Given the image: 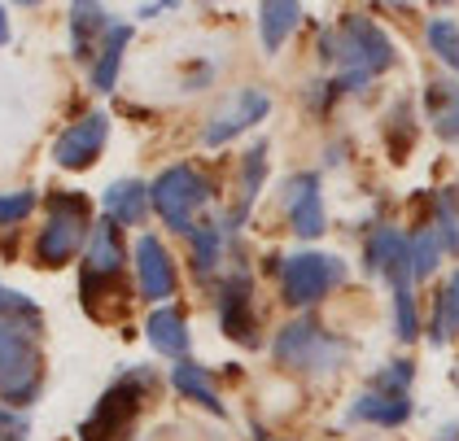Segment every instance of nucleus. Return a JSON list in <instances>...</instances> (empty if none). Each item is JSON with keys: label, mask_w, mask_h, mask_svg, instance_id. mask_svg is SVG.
<instances>
[{"label": "nucleus", "mask_w": 459, "mask_h": 441, "mask_svg": "<svg viewBox=\"0 0 459 441\" xmlns=\"http://www.w3.org/2000/svg\"><path fill=\"white\" fill-rule=\"evenodd\" d=\"M377 4H385V9H411V4H420V0H377Z\"/></svg>", "instance_id": "37"}, {"label": "nucleus", "mask_w": 459, "mask_h": 441, "mask_svg": "<svg viewBox=\"0 0 459 441\" xmlns=\"http://www.w3.org/2000/svg\"><path fill=\"white\" fill-rule=\"evenodd\" d=\"M381 136H385L394 158L411 153V144H416V105H411V97H394L385 123H381Z\"/></svg>", "instance_id": "26"}, {"label": "nucleus", "mask_w": 459, "mask_h": 441, "mask_svg": "<svg viewBox=\"0 0 459 441\" xmlns=\"http://www.w3.org/2000/svg\"><path fill=\"white\" fill-rule=\"evenodd\" d=\"M153 385H158L153 368H132V372L118 376L106 393H101V402H97V411H92V419L79 428L83 441H114V433L123 437V433L136 424V415H141L144 398H149Z\"/></svg>", "instance_id": "7"}, {"label": "nucleus", "mask_w": 459, "mask_h": 441, "mask_svg": "<svg viewBox=\"0 0 459 441\" xmlns=\"http://www.w3.org/2000/svg\"><path fill=\"white\" fill-rule=\"evenodd\" d=\"M109 27H114V18H109V9L101 0H71V53H74V62H88V66H92V57H97V48H101V39H106Z\"/></svg>", "instance_id": "16"}, {"label": "nucleus", "mask_w": 459, "mask_h": 441, "mask_svg": "<svg viewBox=\"0 0 459 441\" xmlns=\"http://www.w3.org/2000/svg\"><path fill=\"white\" fill-rule=\"evenodd\" d=\"M411 376H416V368H411L407 359H394L385 372H377L372 389H385V393H407V389H411Z\"/></svg>", "instance_id": "33"}, {"label": "nucleus", "mask_w": 459, "mask_h": 441, "mask_svg": "<svg viewBox=\"0 0 459 441\" xmlns=\"http://www.w3.org/2000/svg\"><path fill=\"white\" fill-rule=\"evenodd\" d=\"M101 205H106V219L118 223V228H141L149 219V205H153V193L144 179H114L106 193H101Z\"/></svg>", "instance_id": "18"}, {"label": "nucleus", "mask_w": 459, "mask_h": 441, "mask_svg": "<svg viewBox=\"0 0 459 441\" xmlns=\"http://www.w3.org/2000/svg\"><path fill=\"white\" fill-rule=\"evenodd\" d=\"M337 70H363L372 79H381L398 66V39L385 31V22H377L363 9H346L337 22Z\"/></svg>", "instance_id": "3"}, {"label": "nucleus", "mask_w": 459, "mask_h": 441, "mask_svg": "<svg viewBox=\"0 0 459 441\" xmlns=\"http://www.w3.org/2000/svg\"><path fill=\"white\" fill-rule=\"evenodd\" d=\"M389 298H394V337L411 341L420 337V306H416V280H398L389 284Z\"/></svg>", "instance_id": "29"}, {"label": "nucleus", "mask_w": 459, "mask_h": 441, "mask_svg": "<svg viewBox=\"0 0 459 441\" xmlns=\"http://www.w3.org/2000/svg\"><path fill=\"white\" fill-rule=\"evenodd\" d=\"M0 319H4V324H18V328H27V333H39V328H44V310H39L27 293L4 289V284H0Z\"/></svg>", "instance_id": "31"}, {"label": "nucleus", "mask_w": 459, "mask_h": 441, "mask_svg": "<svg viewBox=\"0 0 459 441\" xmlns=\"http://www.w3.org/2000/svg\"><path fill=\"white\" fill-rule=\"evenodd\" d=\"M9 35H13V22H9V9L0 4V48L9 44Z\"/></svg>", "instance_id": "36"}, {"label": "nucleus", "mask_w": 459, "mask_h": 441, "mask_svg": "<svg viewBox=\"0 0 459 441\" xmlns=\"http://www.w3.org/2000/svg\"><path fill=\"white\" fill-rule=\"evenodd\" d=\"M27 437V419L18 411H9V402H0V441H22Z\"/></svg>", "instance_id": "34"}, {"label": "nucleus", "mask_w": 459, "mask_h": 441, "mask_svg": "<svg viewBox=\"0 0 459 441\" xmlns=\"http://www.w3.org/2000/svg\"><path fill=\"white\" fill-rule=\"evenodd\" d=\"M433 228H437V237L446 245V254L459 258V197H455V188H442V193L433 197Z\"/></svg>", "instance_id": "30"}, {"label": "nucleus", "mask_w": 459, "mask_h": 441, "mask_svg": "<svg viewBox=\"0 0 459 441\" xmlns=\"http://www.w3.org/2000/svg\"><path fill=\"white\" fill-rule=\"evenodd\" d=\"M424 48L442 70L459 74V18H451V9L424 18Z\"/></svg>", "instance_id": "23"}, {"label": "nucleus", "mask_w": 459, "mask_h": 441, "mask_svg": "<svg viewBox=\"0 0 459 441\" xmlns=\"http://www.w3.org/2000/svg\"><path fill=\"white\" fill-rule=\"evenodd\" d=\"M13 4H39V0H13Z\"/></svg>", "instance_id": "39"}, {"label": "nucleus", "mask_w": 459, "mask_h": 441, "mask_svg": "<svg viewBox=\"0 0 459 441\" xmlns=\"http://www.w3.org/2000/svg\"><path fill=\"white\" fill-rule=\"evenodd\" d=\"M144 341H149L158 354H167V359H188L193 337H188L184 310H176V306H158V310L144 319Z\"/></svg>", "instance_id": "20"}, {"label": "nucleus", "mask_w": 459, "mask_h": 441, "mask_svg": "<svg viewBox=\"0 0 459 441\" xmlns=\"http://www.w3.org/2000/svg\"><path fill=\"white\" fill-rule=\"evenodd\" d=\"M171 385H176L184 398H193L197 407L214 411V415H223V398H219V389H214V376L202 368V363H193V359H179L176 372H171Z\"/></svg>", "instance_id": "24"}, {"label": "nucleus", "mask_w": 459, "mask_h": 441, "mask_svg": "<svg viewBox=\"0 0 459 441\" xmlns=\"http://www.w3.org/2000/svg\"><path fill=\"white\" fill-rule=\"evenodd\" d=\"M351 419H363V424H377V428H398L411 419V402L407 393H385V389H368L363 398L351 402Z\"/></svg>", "instance_id": "21"}, {"label": "nucleus", "mask_w": 459, "mask_h": 441, "mask_svg": "<svg viewBox=\"0 0 459 441\" xmlns=\"http://www.w3.org/2000/svg\"><path fill=\"white\" fill-rule=\"evenodd\" d=\"M272 114V97L263 92V88H237V92H228L223 101L211 109V118H206V127H202V144L206 149H223V144H232L237 136H246L254 132L263 118Z\"/></svg>", "instance_id": "9"}, {"label": "nucleus", "mask_w": 459, "mask_h": 441, "mask_svg": "<svg viewBox=\"0 0 459 441\" xmlns=\"http://www.w3.org/2000/svg\"><path fill=\"white\" fill-rule=\"evenodd\" d=\"M272 149H267V140H258V144H249L246 149V158H241V205L232 210V219L223 223L228 232H237L241 228V219L249 214V205L258 202V193H263V184H267V158Z\"/></svg>", "instance_id": "22"}, {"label": "nucleus", "mask_w": 459, "mask_h": 441, "mask_svg": "<svg viewBox=\"0 0 459 441\" xmlns=\"http://www.w3.org/2000/svg\"><path fill=\"white\" fill-rule=\"evenodd\" d=\"M36 210V193L18 188V193H0V228H18L27 214Z\"/></svg>", "instance_id": "32"}, {"label": "nucleus", "mask_w": 459, "mask_h": 441, "mask_svg": "<svg viewBox=\"0 0 459 441\" xmlns=\"http://www.w3.org/2000/svg\"><path fill=\"white\" fill-rule=\"evenodd\" d=\"M433 4H437V9H451V4H455V0H433Z\"/></svg>", "instance_id": "38"}, {"label": "nucleus", "mask_w": 459, "mask_h": 441, "mask_svg": "<svg viewBox=\"0 0 459 441\" xmlns=\"http://www.w3.org/2000/svg\"><path fill=\"white\" fill-rule=\"evenodd\" d=\"M123 258H127V249H123V228L118 223H92V232H88V245H83V263H79V298L83 306L92 310L101 293H114V284H118V275H123Z\"/></svg>", "instance_id": "8"}, {"label": "nucleus", "mask_w": 459, "mask_h": 441, "mask_svg": "<svg viewBox=\"0 0 459 441\" xmlns=\"http://www.w3.org/2000/svg\"><path fill=\"white\" fill-rule=\"evenodd\" d=\"M281 205H284V219H289V232L298 240H319L328 232V214H324V193H319L316 170L289 175L281 188Z\"/></svg>", "instance_id": "10"}, {"label": "nucleus", "mask_w": 459, "mask_h": 441, "mask_svg": "<svg viewBox=\"0 0 459 441\" xmlns=\"http://www.w3.org/2000/svg\"><path fill=\"white\" fill-rule=\"evenodd\" d=\"M363 267L372 275H381L385 284H398V280H416L411 275V263H407V232L394 228V223H381L368 245H363Z\"/></svg>", "instance_id": "14"}, {"label": "nucleus", "mask_w": 459, "mask_h": 441, "mask_svg": "<svg viewBox=\"0 0 459 441\" xmlns=\"http://www.w3.org/2000/svg\"><path fill=\"white\" fill-rule=\"evenodd\" d=\"M167 9H176V0H153V4H141V18H162Z\"/></svg>", "instance_id": "35"}, {"label": "nucleus", "mask_w": 459, "mask_h": 441, "mask_svg": "<svg viewBox=\"0 0 459 441\" xmlns=\"http://www.w3.org/2000/svg\"><path fill=\"white\" fill-rule=\"evenodd\" d=\"M223 237H228V228H219V223H197L188 240H193V272L197 280H211L219 272V258H223Z\"/></svg>", "instance_id": "28"}, {"label": "nucleus", "mask_w": 459, "mask_h": 441, "mask_svg": "<svg viewBox=\"0 0 459 441\" xmlns=\"http://www.w3.org/2000/svg\"><path fill=\"white\" fill-rule=\"evenodd\" d=\"M455 333H459V267L446 275V284L437 289L433 319H429V341H433V345H446Z\"/></svg>", "instance_id": "25"}, {"label": "nucleus", "mask_w": 459, "mask_h": 441, "mask_svg": "<svg viewBox=\"0 0 459 441\" xmlns=\"http://www.w3.org/2000/svg\"><path fill=\"white\" fill-rule=\"evenodd\" d=\"M272 354L276 363L293 368V372H307V376H333L346 359H351V341L328 333L319 319L302 315L293 324H284L276 341H272Z\"/></svg>", "instance_id": "1"}, {"label": "nucleus", "mask_w": 459, "mask_h": 441, "mask_svg": "<svg viewBox=\"0 0 459 441\" xmlns=\"http://www.w3.org/2000/svg\"><path fill=\"white\" fill-rule=\"evenodd\" d=\"M281 298L293 310H311L316 302H324L333 289L346 284V258L342 254H324V249H298L281 258Z\"/></svg>", "instance_id": "5"}, {"label": "nucleus", "mask_w": 459, "mask_h": 441, "mask_svg": "<svg viewBox=\"0 0 459 441\" xmlns=\"http://www.w3.org/2000/svg\"><path fill=\"white\" fill-rule=\"evenodd\" d=\"M442 258H446V245H442V237H437V228H433V223H429V228H416V232L407 237V263H411L416 284L429 280V275H437Z\"/></svg>", "instance_id": "27"}, {"label": "nucleus", "mask_w": 459, "mask_h": 441, "mask_svg": "<svg viewBox=\"0 0 459 441\" xmlns=\"http://www.w3.org/2000/svg\"><path fill=\"white\" fill-rule=\"evenodd\" d=\"M149 193H153V210H158V219L179 232V237H188L193 228H197V214L211 205L214 197V184L211 175L202 167H193V162H176V167H167L153 184H149Z\"/></svg>", "instance_id": "4"}, {"label": "nucleus", "mask_w": 459, "mask_h": 441, "mask_svg": "<svg viewBox=\"0 0 459 441\" xmlns=\"http://www.w3.org/2000/svg\"><path fill=\"white\" fill-rule=\"evenodd\" d=\"M214 310H219V328L223 337H232L237 345L254 350L258 345V310H254V280L246 272L228 275L219 284V298H214Z\"/></svg>", "instance_id": "12"}, {"label": "nucleus", "mask_w": 459, "mask_h": 441, "mask_svg": "<svg viewBox=\"0 0 459 441\" xmlns=\"http://www.w3.org/2000/svg\"><path fill=\"white\" fill-rule=\"evenodd\" d=\"M455 197H459V188H455Z\"/></svg>", "instance_id": "40"}, {"label": "nucleus", "mask_w": 459, "mask_h": 441, "mask_svg": "<svg viewBox=\"0 0 459 441\" xmlns=\"http://www.w3.org/2000/svg\"><path fill=\"white\" fill-rule=\"evenodd\" d=\"M88 214H92V202L83 193H48L44 197V228L36 237L39 267H66L88 245V232H92Z\"/></svg>", "instance_id": "2"}, {"label": "nucleus", "mask_w": 459, "mask_h": 441, "mask_svg": "<svg viewBox=\"0 0 459 441\" xmlns=\"http://www.w3.org/2000/svg\"><path fill=\"white\" fill-rule=\"evenodd\" d=\"M254 22H258V44H263V53L276 57L284 44L298 35V27H302V0H258Z\"/></svg>", "instance_id": "17"}, {"label": "nucleus", "mask_w": 459, "mask_h": 441, "mask_svg": "<svg viewBox=\"0 0 459 441\" xmlns=\"http://www.w3.org/2000/svg\"><path fill=\"white\" fill-rule=\"evenodd\" d=\"M106 140H109V114L92 109V114L74 118L71 127L53 140V162H57L62 170L97 167V162H101V153H106Z\"/></svg>", "instance_id": "11"}, {"label": "nucleus", "mask_w": 459, "mask_h": 441, "mask_svg": "<svg viewBox=\"0 0 459 441\" xmlns=\"http://www.w3.org/2000/svg\"><path fill=\"white\" fill-rule=\"evenodd\" d=\"M132 263H136V284H141L144 302H171V298H176V284H179L176 258H171V249L153 237V232H144V237L136 240Z\"/></svg>", "instance_id": "13"}, {"label": "nucleus", "mask_w": 459, "mask_h": 441, "mask_svg": "<svg viewBox=\"0 0 459 441\" xmlns=\"http://www.w3.org/2000/svg\"><path fill=\"white\" fill-rule=\"evenodd\" d=\"M132 22H114L101 39V48H97V57H92V66H88V83H92V92H114V83H118V74H123V57H127V48H132Z\"/></svg>", "instance_id": "19"}, {"label": "nucleus", "mask_w": 459, "mask_h": 441, "mask_svg": "<svg viewBox=\"0 0 459 441\" xmlns=\"http://www.w3.org/2000/svg\"><path fill=\"white\" fill-rule=\"evenodd\" d=\"M424 118L442 144H459V74L442 70L424 83Z\"/></svg>", "instance_id": "15"}, {"label": "nucleus", "mask_w": 459, "mask_h": 441, "mask_svg": "<svg viewBox=\"0 0 459 441\" xmlns=\"http://www.w3.org/2000/svg\"><path fill=\"white\" fill-rule=\"evenodd\" d=\"M39 385H44L39 333L0 319V398L9 407H31L39 398Z\"/></svg>", "instance_id": "6"}]
</instances>
